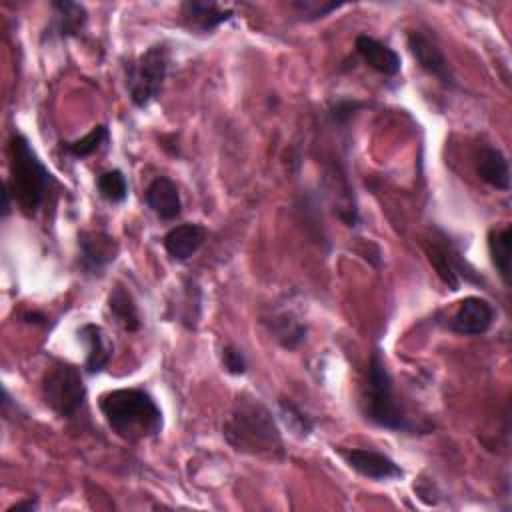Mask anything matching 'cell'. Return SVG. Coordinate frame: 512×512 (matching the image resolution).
<instances>
[{
	"instance_id": "cell-7",
	"label": "cell",
	"mask_w": 512,
	"mask_h": 512,
	"mask_svg": "<svg viewBox=\"0 0 512 512\" xmlns=\"http://www.w3.org/2000/svg\"><path fill=\"white\" fill-rule=\"evenodd\" d=\"M430 264L438 278L456 292L462 284H484V278L466 262L460 248L442 228H432L430 238L424 244Z\"/></svg>"
},
{
	"instance_id": "cell-22",
	"label": "cell",
	"mask_w": 512,
	"mask_h": 512,
	"mask_svg": "<svg viewBox=\"0 0 512 512\" xmlns=\"http://www.w3.org/2000/svg\"><path fill=\"white\" fill-rule=\"evenodd\" d=\"M110 140V132H108V126L106 124H98L94 126L86 136L74 140V142H68L64 148L66 152L76 158V160H82V158H88L92 156L94 152H98L106 142Z\"/></svg>"
},
{
	"instance_id": "cell-17",
	"label": "cell",
	"mask_w": 512,
	"mask_h": 512,
	"mask_svg": "<svg viewBox=\"0 0 512 512\" xmlns=\"http://www.w3.org/2000/svg\"><path fill=\"white\" fill-rule=\"evenodd\" d=\"M262 322L284 350H296L308 338V326L292 310H274Z\"/></svg>"
},
{
	"instance_id": "cell-28",
	"label": "cell",
	"mask_w": 512,
	"mask_h": 512,
	"mask_svg": "<svg viewBox=\"0 0 512 512\" xmlns=\"http://www.w3.org/2000/svg\"><path fill=\"white\" fill-rule=\"evenodd\" d=\"M36 508H38V498H36V496H30V498H26V500H22V502L12 504L10 508H6V512H32V510H36Z\"/></svg>"
},
{
	"instance_id": "cell-14",
	"label": "cell",
	"mask_w": 512,
	"mask_h": 512,
	"mask_svg": "<svg viewBox=\"0 0 512 512\" xmlns=\"http://www.w3.org/2000/svg\"><path fill=\"white\" fill-rule=\"evenodd\" d=\"M356 52L358 56L362 58V62L372 68L374 72L382 74V76H396L402 68V60H400V54L390 48L388 44L368 36V34H358L356 36Z\"/></svg>"
},
{
	"instance_id": "cell-3",
	"label": "cell",
	"mask_w": 512,
	"mask_h": 512,
	"mask_svg": "<svg viewBox=\"0 0 512 512\" xmlns=\"http://www.w3.org/2000/svg\"><path fill=\"white\" fill-rule=\"evenodd\" d=\"M362 414L374 426H380L392 432L416 434L420 430L418 424L408 416L404 404L398 400L394 392L392 376L378 348L372 352L368 360L366 382L362 392Z\"/></svg>"
},
{
	"instance_id": "cell-8",
	"label": "cell",
	"mask_w": 512,
	"mask_h": 512,
	"mask_svg": "<svg viewBox=\"0 0 512 512\" xmlns=\"http://www.w3.org/2000/svg\"><path fill=\"white\" fill-rule=\"evenodd\" d=\"M118 256V242L104 230L78 234V264L86 276H102Z\"/></svg>"
},
{
	"instance_id": "cell-10",
	"label": "cell",
	"mask_w": 512,
	"mask_h": 512,
	"mask_svg": "<svg viewBox=\"0 0 512 512\" xmlns=\"http://www.w3.org/2000/svg\"><path fill=\"white\" fill-rule=\"evenodd\" d=\"M494 306L480 296H466L450 318V330L462 336H482L494 324Z\"/></svg>"
},
{
	"instance_id": "cell-15",
	"label": "cell",
	"mask_w": 512,
	"mask_h": 512,
	"mask_svg": "<svg viewBox=\"0 0 512 512\" xmlns=\"http://www.w3.org/2000/svg\"><path fill=\"white\" fill-rule=\"evenodd\" d=\"M52 6V20L46 28V36H58L62 40L76 38L82 34L88 22V12L82 4L70 0H56Z\"/></svg>"
},
{
	"instance_id": "cell-13",
	"label": "cell",
	"mask_w": 512,
	"mask_h": 512,
	"mask_svg": "<svg viewBox=\"0 0 512 512\" xmlns=\"http://www.w3.org/2000/svg\"><path fill=\"white\" fill-rule=\"evenodd\" d=\"M476 174L482 182L492 186L494 190L508 192L510 190V166L504 152L492 144H480L474 156Z\"/></svg>"
},
{
	"instance_id": "cell-5",
	"label": "cell",
	"mask_w": 512,
	"mask_h": 512,
	"mask_svg": "<svg viewBox=\"0 0 512 512\" xmlns=\"http://www.w3.org/2000/svg\"><path fill=\"white\" fill-rule=\"evenodd\" d=\"M170 68V48L166 42L150 44L126 66V90L136 108H146L160 96Z\"/></svg>"
},
{
	"instance_id": "cell-9",
	"label": "cell",
	"mask_w": 512,
	"mask_h": 512,
	"mask_svg": "<svg viewBox=\"0 0 512 512\" xmlns=\"http://www.w3.org/2000/svg\"><path fill=\"white\" fill-rule=\"evenodd\" d=\"M408 50L424 72L438 78L448 88L456 86L454 74L448 66V60H446L442 48L438 46V42L432 36H428L422 30H412L408 34Z\"/></svg>"
},
{
	"instance_id": "cell-16",
	"label": "cell",
	"mask_w": 512,
	"mask_h": 512,
	"mask_svg": "<svg viewBox=\"0 0 512 512\" xmlns=\"http://www.w3.org/2000/svg\"><path fill=\"white\" fill-rule=\"evenodd\" d=\"M206 236H208L206 226H202L198 222H184V224L170 228L164 234L162 242H164L166 252L174 260L184 262V260L192 258L202 248V244L206 242Z\"/></svg>"
},
{
	"instance_id": "cell-2",
	"label": "cell",
	"mask_w": 512,
	"mask_h": 512,
	"mask_svg": "<svg viewBox=\"0 0 512 512\" xmlns=\"http://www.w3.org/2000/svg\"><path fill=\"white\" fill-rule=\"evenodd\" d=\"M226 442L244 454L284 458L282 434L272 412L252 396H240L222 424Z\"/></svg>"
},
{
	"instance_id": "cell-18",
	"label": "cell",
	"mask_w": 512,
	"mask_h": 512,
	"mask_svg": "<svg viewBox=\"0 0 512 512\" xmlns=\"http://www.w3.org/2000/svg\"><path fill=\"white\" fill-rule=\"evenodd\" d=\"M78 336L86 346L84 372L94 376V374H100L102 370H106V366L112 358V346L106 340V334H104L102 326H98L94 322H86V324L80 326Z\"/></svg>"
},
{
	"instance_id": "cell-1",
	"label": "cell",
	"mask_w": 512,
	"mask_h": 512,
	"mask_svg": "<svg viewBox=\"0 0 512 512\" xmlns=\"http://www.w3.org/2000/svg\"><path fill=\"white\" fill-rule=\"evenodd\" d=\"M98 408L110 430L130 444L158 438L164 426L160 406L142 388L108 390L98 398Z\"/></svg>"
},
{
	"instance_id": "cell-25",
	"label": "cell",
	"mask_w": 512,
	"mask_h": 512,
	"mask_svg": "<svg viewBox=\"0 0 512 512\" xmlns=\"http://www.w3.org/2000/svg\"><path fill=\"white\" fill-rule=\"evenodd\" d=\"M342 2H320V0H292L290 8L296 12L300 22H316L342 8Z\"/></svg>"
},
{
	"instance_id": "cell-19",
	"label": "cell",
	"mask_w": 512,
	"mask_h": 512,
	"mask_svg": "<svg viewBox=\"0 0 512 512\" xmlns=\"http://www.w3.org/2000/svg\"><path fill=\"white\" fill-rule=\"evenodd\" d=\"M180 12L184 22L198 28L200 32H212L234 18L232 8H222L216 2H198V0L184 2L180 6Z\"/></svg>"
},
{
	"instance_id": "cell-27",
	"label": "cell",
	"mask_w": 512,
	"mask_h": 512,
	"mask_svg": "<svg viewBox=\"0 0 512 512\" xmlns=\"http://www.w3.org/2000/svg\"><path fill=\"white\" fill-rule=\"evenodd\" d=\"M222 366L232 376L246 374L248 360H246V354L242 352V348H238L236 344H226L222 348Z\"/></svg>"
},
{
	"instance_id": "cell-11",
	"label": "cell",
	"mask_w": 512,
	"mask_h": 512,
	"mask_svg": "<svg viewBox=\"0 0 512 512\" xmlns=\"http://www.w3.org/2000/svg\"><path fill=\"white\" fill-rule=\"evenodd\" d=\"M338 452L346 460V464L364 478L384 482V480H396L404 474L400 464H396L390 456H386L378 450H370V448L344 450V448H338Z\"/></svg>"
},
{
	"instance_id": "cell-12",
	"label": "cell",
	"mask_w": 512,
	"mask_h": 512,
	"mask_svg": "<svg viewBox=\"0 0 512 512\" xmlns=\"http://www.w3.org/2000/svg\"><path fill=\"white\" fill-rule=\"evenodd\" d=\"M146 206L164 222H172L182 214V198L178 186L168 176H154L144 192Z\"/></svg>"
},
{
	"instance_id": "cell-24",
	"label": "cell",
	"mask_w": 512,
	"mask_h": 512,
	"mask_svg": "<svg viewBox=\"0 0 512 512\" xmlns=\"http://www.w3.org/2000/svg\"><path fill=\"white\" fill-rule=\"evenodd\" d=\"M278 410H280V418L286 422V426L300 438L310 436V432L314 430V422L312 418L298 406L294 404L290 398H280L278 400Z\"/></svg>"
},
{
	"instance_id": "cell-26",
	"label": "cell",
	"mask_w": 512,
	"mask_h": 512,
	"mask_svg": "<svg viewBox=\"0 0 512 512\" xmlns=\"http://www.w3.org/2000/svg\"><path fill=\"white\" fill-rule=\"evenodd\" d=\"M364 108V102L356 98H338L330 104L328 116L336 126H348L350 120Z\"/></svg>"
},
{
	"instance_id": "cell-23",
	"label": "cell",
	"mask_w": 512,
	"mask_h": 512,
	"mask_svg": "<svg viewBox=\"0 0 512 512\" xmlns=\"http://www.w3.org/2000/svg\"><path fill=\"white\" fill-rule=\"evenodd\" d=\"M96 190H98L102 200L118 204V202H124L126 196H128V180H126L124 172L118 170V168L106 170L98 176Z\"/></svg>"
},
{
	"instance_id": "cell-6",
	"label": "cell",
	"mask_w": 512,
	"mask_h": 512,
	"mask_svg": "<svg viewBox=\"0 0 512 512\" xmlns=\"http://www.w3.org/2000/svg\"><path fill=\"white\" fill-rule=\"evenodd\" d=\"M40 392L44 402L62 418H74L86 402V384L80 368L64 360H56L46 368Z\"/></svg>"
},
{
	"instance_id": "cell-20",
	"label": "cell",
	"mask_w": 512,
	"mask_h": 512,
	"mask_svg": "<svg viewBox=\"0 0 512 512\" xmlns=\"http://www.w3.org/2000/svg\"><path fill=\"white\" fill-rule=\"evenodd\" d=\"M108 310L112 312L114 320L126 330V332H136L140 330V312L136 306V300L128 288L122 284H116L112 292L108 294Z\"/></svg>"
},
{
	"instance_id": "cell-21",
	"label": "cell",
	"mask_w": 512,
	"mask_h": 512,
	"mask_svg": "<svg viewBox=\"0 0 512 512\" xmlns=\"http://www.w3.org/2000/svg\"><path fill=\"white\" fill-rule=\"evenodd\" d=\"M510 248H512V228L508 224L502 228H490L488 252L504 286L510 284V252H512Z\"/></svg>"
},
{
	"instance_id": "cell-4",
	"label": "cell",
	"mask_w": 512,
	"mask_h": 512,
	"mask_svg": "<svg viewBox=\"0 0 512 512\" xmlns=\"http://www.w3.org/2000/svg\"><path fill=\"white\" fill-rule=\"evenodd\" d=\"M10 154V192L14 202L26 216H34L42 206L52 182L50 170L44 166L30 140L24 134H12L8 144Z\"/></svg>"
},
{
	"instance_id": "cell-29",
	"label": "cell",
	"mask_w": 512,
	"mask_h": 512,
	"mask_svg": "<svg viewBox=\"0 0 512 512\" xmlns=\"http://www.w3.org/2000/svg\"><path fill=\"white\" fill-rule=\"evenodd\" d=\"M12 192H10V186H8V182H4V186H2V218H6L8 214H10V210H12Z\"/></svg>"
}]
</instances>
